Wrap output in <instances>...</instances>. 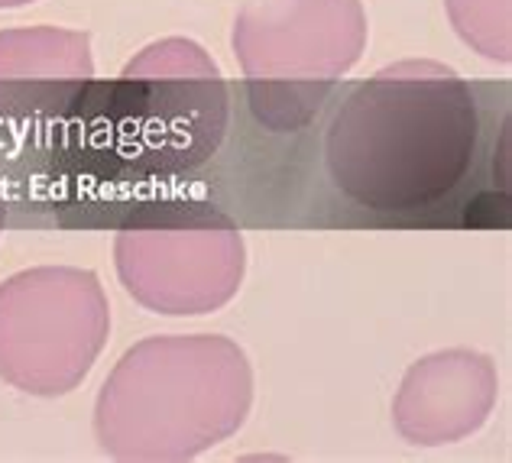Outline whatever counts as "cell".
Here are the masks:
<instances>
[{
  "label": "cell",
  "instance_id": "2",
  "mask_svg": "<svg viewBox=\"0 0 512 463\" xmlns=\"http://www.w3.org/2000/svg\"><path fill=\"white\" fill-rule=\"evenodd\" d=\"M367 46L360 0H247L234 49L250 78H338Z\"/></svg>",
  "mask_w": 512,
  "mask_h": 463
},
{
  "label": "cell",
  "instance_id": "3",
  "mask_svg": "<svg viewBox=\"0 0 512 463\" xmlns=\"http://www.w3.org/2000/svg\"><path fill=\"white\" fill-rule=\"evenodd\" d=\"M114 256L127 292L166 311L221 305L244 276V240L231 227L124 230Z\"/></svg>",
  "mask_w": 512,
  "mask_h": 463
},
{
  "label": "cell",
  "instance_id": "5",
  "mask_svg": "<svg viewBox=\"0 0 512 463\" xmlns=\"http://www.w3.org/2000/svg\"><path fill=\"white\" fill-rule=\"evenodd\" d=\"M448 10L470 46L509 62V0H448Z\"/></svg>",
  "mask_w": 512,
  "mask_h": 463
},
{
  "label": "cell",
  "instance_id": "4",
  "mask_svg": "<svg viewBox=\"0 0 512 463\" xmlns=\"http://www.w3.org/2000/svg\"><path fill=\"white\" fill-rule=\"evenodd\" d=\"M94 75L88 33L62 26H20L0 33V78L4 81H82Z\"/></svg>",
  "mask_w": 512,
  "mask_h": 463
},
{
  "label": "cell",
  "instance_id": "1",
  "mask_svg": "<svg viewBox=\"0 0 512 463\" xmlns=\"http://www.w3.org/2000/svg\"><path fill=\"white\" fill-rule=\"evenodd\" d=\"M111 315L88 269L39 266L0 282V379L33 396H65L88 376Z\"/></svg>",
  "mask_w": 512,
  "mask_h": 463
},
{
  "label": "cell",
  "instance_id": "6",
  "mask_svg": "<svg viewBox=\"0 0 512 463\" xmlns=\"http://www.w3.org/2000/svg\"><path fill=\"white\" fill-rule=\"evenodd\" d=\"M33 4V0H0V10H13V7H26Z\"/></svg>",
  "mask_w": 512,
  "mask_h": 463
}]
</instances>
